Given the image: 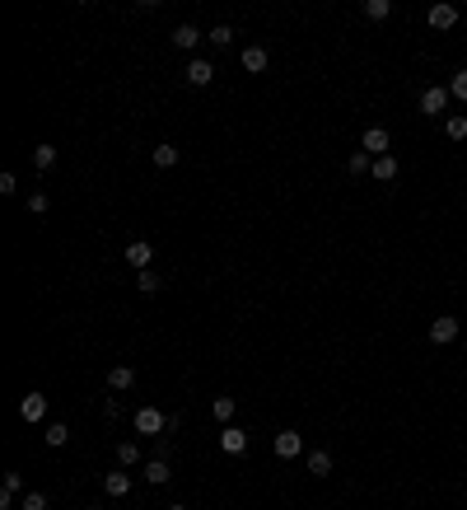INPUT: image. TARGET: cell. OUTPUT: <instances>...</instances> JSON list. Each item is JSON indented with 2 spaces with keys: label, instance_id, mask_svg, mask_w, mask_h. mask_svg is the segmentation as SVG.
<instances>
[{
  "label": "cell",
  "instance_id": "6da1fadb",
  "mask_svg": "<svg viewBox=\"0 0 467 510\" xmlns=\"http://www.w3.org/2000/svg\"><path fill=\"white\" fill-rule=\"evenodd\" d=\"M449 99H453V94H449L444 84H430V89H420V99H416V108H420L425 117H440L444 108H449Z\"/></svg>",
  "mask_w": 467,
  "mask_h": 510
},
{
  "label": "cell",
  "instance_id": "7a4b0ae2",
  "mask_svg": "<svg viewBox=\"0 0 467 510\" xmlns=\"http://www.w3.org/2000/svg\"><path fill=\"white\" fill-rule=\"evenodd\" d=\"M164 426H168V417H164L159 407H136V430H140V435H159Z\"/></svg>",
  "mask_w": 467,
  "mask_h": 510
},
{
  "label": "cell",
  "instance_id": "3957f363",
  "mask_svg": "<svg viewBox=\"0 0 467 510\" xmlns=\"http://www.w3.org/2000/svg\"><path fill=\"white\" fill-rule=\"evenodd\" d=\"M271 450H276V459H294V454H304V435H299V430H281V435L271 440Z\"/></svg>",
  "mask_w": 467,
  "mask_h": 510
},
{
  "label": "cell",
  "instance_id": "277c9868",
  "mask_svg": "<svg viewBox=\"0 0 467 510\" xmlns=\"http://www.w3.org/2000/svg\"><path fill=\"white\" fill-rule=\"evenodd\" d=\"M238 66H243L248 75H262V71L271 66V56H266V47H243V56H238Z\"/></svg>",
  "mask_w": 467,
  "mask_h": 510
},
{
  "label": "cell",
  "instance_id": "5b68a950",
  "mask_svg": "<svg viewBox=\"0 0 467 510\" xmlns=\"http://www.w3.org/2000/svg\"><path fill=\"white\" fill-rule=\"evenodd\" d=\"M453 337H458V319H449V314H444V319L430 323V342H435V347H449Z\"/></svg>",
  "mask_w": 467,
  "mask_h": 510
},
{
  "label": "cell",
  "instance_id": "8992f818",
  "mask_svg": "<svg viewBox=\"0 0 467 510\" xmlns=\"http://www.w3.org/2000/svg\"><path fill=\"white\" fill-rule=\"evenodd\" d=\"M220 450H225V454H243V450H248V430L225 426L220 430Z\"/></svg>",
  "mask_w": 467,
  "mask_h": 510
},
{
  "label": "cell",
  "instance_id": "52a82bcc",
  "mask_svg": "<svg viewBox=\"0 0 467 510\" xmlns=\"http://www.w3.org/2000/svg\"><path fill=\"white\" fill-rule=\"evenodd\" d=\"M150 258H155V248H150V243L145 239H136V243H127V263L136 271H150Z\"/></svg>",
  "mask_w": 467,
  "mask_h": 510
},
{
  "label": "cell",
  "instance_id": "ba28073f",
  "mask_svg": "<svg viewBox=\"0 0 467 510\" xmlns=\"http://www.w3.org/2000/svg\"><path fill=\"white\" fill-rule=\"evenodd\" d=\"M425 24H430V28H440V33H444V28H453V24H458V10H453V5H430Z\"/></svg>",
  "mask_w": 467,
  "mask_h": 510
},
{
  "label": "cell",
  "instance_id": "9c48e42d",
  "mask_svg": "<svg viewBox=\"0 0 467 510\" xmlns=\"http://www.w3.org/2000/svg\"><path fill=\"white\" fill-rule=\"evenodd\" d=\"M19 417H24V422H42V417H47V398H42V393L19 398Z\"/></svg>",
  "mask_w": 467,
  "mask_h": 510
},
{
  "label": "cell",
  "instance_id": "30bf717a",
  "mask_svg": "<svg viewBox=\"0 0 467 510\" xmlns=\"http://www.w3.org/2000/svg\"><path fill=\"white\" fill-rule=\"evenodd\" d=\"M388 141L392 136L383 132V127H369V132H364V155H379V160H383V155H388Z\"/></svg>",
  "mask_w": 467,
  "mask_h": 510
},
{
  "label": "cell",
  "instance_id": "8fae6325",
  "mask_svg": "<svg viewBox=\"0 0 467 510\" xmlns=\"http://www.w3.org/2000/svg\"><path fill=\"white\" fill-rule=\"evenodd\" d=\"M197 42H201V28H197V24H178V28H173V47H178V52H192Z\"/></svg>",
  "mask_w": 467,
  "mask_h": 510
},
{
  "label": "cell",
  "instance_id": "7c38bea8",
  "mask_svg": "<svg viewBox=\"0 0 467 510\" xmlns=\"http://www.w3.org/2000/svg\"><path fill=\"white\" fill-rule=\"evenodd\" d=\"M168 478H173V468H168V459H150V463H145V483L164 487V483H168Z\"/></svg>",
  "mask_w": 467,
  "mask_h": 510
},
{
  "label": "cell",
  "instance_id": "4fadbf2b",
  "mask_svg": "<svg viewBox=\"0 0 467 510\" xmlns=\"http://www.w3.org/2000/svg\"><path fill=\"white\" fill-rule=\"evenodd\" d=\"M108 384H112L117 393H127L131 384H136V370H131V365H112V370H108Z\"/></svg>",
  "mask_w": 467,
  "mask_h": 510
},
{
  "label": "cell",
  "instance_id": "5bb4252c",
  "mask_svg": "<svg viewBox=\"0 0 467 510\" xmlns=\"http://www.w3.org/2000/svg\"><path fill=\"white\" fill-rule=\"evenodd\" d=\"M187 80H192V84H210V80H215V66H210V61H192V66H187Z\"/></svg>",
  "mask_w": 467,
  "mask_h": 510
},
{
  "label": "cell",
  "instance_id": "9a60e30c",
  "mask_svg": "<svg viewBox=\"0 0 467 510\" xmlns=\"http://www.w3.org/2000/svg\"><path fill=\"white\" fill-rule=\"evenodd\" d=\"M309 473H313V478H327V473H332V454H327V450H313V454H309Z\"/></svg>",
  "mask_w": 467,
  "mask_h": 510
},
{
  "label": "cell",
  "instance_id": "2e32d148",
  "mask_svg": "<svg viewBox=\"0 0 467 510\" xmlns=\"http://www.w3.org/2000/svg\"><path fill=\"white\" fill-rule=\"evenodd\" d=\"M369 178H379V183H392V178H397V160H392V155L374 160V173H369Z\"/></svg>",
  "mask_w": 467,
  "mask_h": 510
},
{
  "label": "cell",
  "instance_id": "e0dca14e",
  "mask_svg": "<svg viewBox=\"0 0 467 510\" xmlns=\"http://www.w3.org/2000/svg\"><path fill=\"white\" fill-rule=\"evenodd\" d=\"M103 491H108V496H127V491H131V478H127V473H108V478H103Z\"/></svg>",
  "mask_w": 467,
  "mask_h": 510
},
{
  "label": "cell",
  "instance_id": "ac0fdd59",
  "mask_svg": "<svg viewBox=\"0 0 467 510\" xmlns=\"http://www.w3.org/2000/svg\"><path fill=\"white\" fill-rule=\"evenodd\" d=\"M346 173H355V178H364V173H374V160H369V155H351V164H346Z\"/></svg>",
  "mask_w": 467,
  "mask_h": 510
},
{
  "label": "cell",
  "instance_id": "d6986e66",
  "mask_svg": "<svg viewBox=\"0 0 467 510\" xmlns=\"http://www.w3.org/2000/svg\"><path fill=\"white\" fill-rule=\"evenodd\" d=\"M117 463H122V468H131V463H140V445H131V440H122V445H117Z\"/></svg>",
  "mask_w": 467,
  "mask_h": 510
},
{
  "label": "cell",
  "instance_id": "ffe728a7",
  "mask_svg": "<svg viewBox=\"0 0 467 510\" xmlns=\"http://www.w3.org/2000/svg\"><path fill=\"white\" fill-rule=\"evenodd\" d=\"M155 164L159 169H173L178 164V145H155Z\"/></svg>",
  "mask_w": 467,
  "mask_h": 510
},
{
  "label": "cell",
  "instance_id": "44dd1931",
  "mask_svg": "<svg viewBox=\"0 0 467 510\" xmlns=\"http://www.w3.org/2000/svg\"><path fill=\"white\" fill-rule=\"evenodd\" d=\"M33 164L47 173V169H56V145H38V155H33Z\"/></svg>",
  "mask_w": 467,
  "mask_h": 510
},
{
  "label": "cell",
  "instance_id": "7402d4cb",
  "mask_svg": "<svg viewBox=\"0 0 467 510\" xmlns=\"http://www.w3.org/2000/svg\"><path fill=\"white\" fill-rule=\"evenodd\" d=\"M233 412H238V403H233V398H215V422H225V426H229Z\"/></svg>",
  "mask_w": 467,
  "mask_h": 510
},
{
  "label": "cell",
  "instance_id": "603a6c76",
  "mask_svg": "<svg viewBox=\"0 0 467 510\" xmlns=\"http://www.w3.org/2000/svg\"><path fill=\"white\" fill-rule=\"evenodd\" d=\"M66 440H71V430H66V422H52V426H47V445H52V450H61Z\"/></svg>",
  "mask_w": 467,
  "mask_h": 510
},
{
  "label": "cell",
  "instance_id": "cb8c5ba5",
  "mask_svg": "<svg viewBox=\"0 0 467 510\" xmlns=\"http://www.w3.org/2000/svg\"><path fill=\"white\" fill-rule=\"evenodd\" d=\"M210 42H215V47H229V42H233V24H215V28H210Z\"/></svg>",
  "mask_w": 467,
  "mask_h": 510
},
{
  "label": "cell",
  "instance_id": "d4e9b609",
  "mask_svg": "<svg viewBox=\"0 0 467 510\" xmlns=\"http://www.w3.org/2000/svg\"><path fill=\"white\" fill-rule=\"evenodd\" d=\"M364 14H369V19H388L392 5H388V0H364Z\"/></svg>",
  "mask_w": 467,
  "mask_h": 510
},
{
  "label": "cell",
  "instance_id": "484cf974",
  "mask_svg": "<svg viewBox=\"0 0 467 510\" xmlns=\"http://www.w3.org/2000/svg\"><path fill=\"white\" fill-rule=\"evenodd\" d=\"M136 286H140V295H155V291L164 286V281H159L155 271H140V276H136Z\"/></svg>",
  "mask_w": 467,
  "mask_h": 510
},
{
  "label": "cell",
  "instance_id": "4316f807",
  "mask_svg": "<svg viewBox=\"0 0 467 510\" xmlns=\"http://www.w3.org/2000/svg\"><path fill=\"white\" fill-rule=\"evenodd\" d=\"M444 132H449V141H467V117H449Z\"/></svg>",
  "mask_w": 467,
  "mask_h": 510
},
{
  "label": "cell",
  "instance_id": "83f0119b",
  "mask_svg": "<svg viewBox=\"0 0 467 510\" xmlns=\"http://www.w3.org/2000/svg\"><path fill=\"white\" fill-rule=\"evenodd\" d=\"M449 94H453V99H463V104H467V71H458V75H453V84H449Z\"/></svg>",
  "mask_w": 467,
  "mask_h": 510
},
{
  "label": "cell",
  "instance_id": "f1b7e54d",
  "mask_svg": "<svg viewBox=\"0 0 467 510\" xmlns=\"http://www.w3.org/2000/svg\"><path fill=\"white\" fill-rule=\"evenodd\" d=\"M24 510H47V496L42 491H24Z\"/></svg>",
  "mask_w": 467,
  "mask_h": 510
},
{
  "label": "cell",
  "instance_id": "f546056e",
  "mask_svg": "<svg viewBox=\"0 0 467 510\" xmlns=\"http://www.w3.org/2000/svg\"><path fill=\"white\" fill-rule=\"evenodd\" d=\"M28 211H33V215H47V197H42V192H33V197H28Z\"/></svg>",
  "mask_w": 467,
  "mask_h": 510
},
{
  "label": "cell",
  "instance_id": "4dcf8cb0",
  "mask_svg": "<svg viewBox=\"0 0 467 510\" xmlns=\"http://www.w3.org/2000/svg\"><path fill=\"white\" fill-rule=\"evenodd\" d=\"M5 491H14V496H19V491H24V478H19V473H5Z\"/></svg>",
  "mask_w": 467,
  "mask_h": 510
},
{
  "label": "cell",
  "instance_id": "1f68e13d",
  "mask_svg": "<svg viewBox=\"0 0 467 510\" xmlns=\"http://www.w3.org/2000/svg\"><path fill=\"white\" fill-rule=\"evenodd\" d=\"M19 188V178H14V173H0V192H5V197H10V192Z\"/></svg>",
  "mask_w": 467,
  "mask_h": 510
},
{
  "label": "cell",
  "instance_id": "d6a6232c",
  "mask_svg": "<svg viewBox=\"0 0 467 510\" xmlns=\"http://www.w3.org/2000/svg\"><path fill=\"white\" fill-rule=\"evenodd\" d=\"M103 417H122V403H117V398H103Z\"/></svg>",
  "mask_w": 467,
  "mask_h": 510
},
{
  "label": "cell",
  "instance_id": "836d02e7",
  "mask_svg": "<svg viewBox=\"0 0 467 510\" xmlns=\"http://www.w3.org/2000/svg\"><path fill=\"white\" fill-rule=\"evenodd\" d=\"M168 510H187V506H178V501H173V506H168Z\"/></svg>",
  "mask_w": 467,
  "mask_h": 510
},
{
  "label": "cell",
  "instance_id": "e575fe53",
  "mask_svg": "<svg viewBox=\"0 0 467 510\" xmlns=\"http://www.w3.org/2000/svg\"><path fill=\"white\" fill-rule=\"evenodd\" d=\"M89 510H103V506H89Z\"/></svg>",
  "mask_w": 467,
  "mask_h": 510
}]
</instances>
